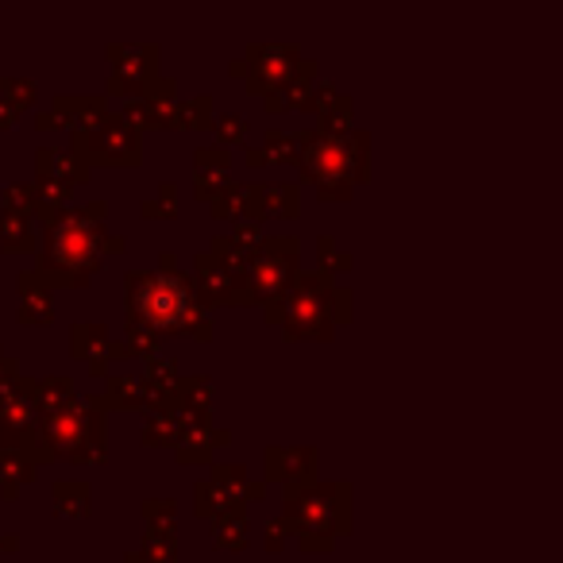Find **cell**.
I'll return each instance as SVG.
<instances>
[{"label": "cell", "instance_id": "cell-2", "mask_svg": "<svg viewBox=\"0 0 563 563\" xmlns=\"http://www.w3.org/2000/svg\"><path fill=\"white\" fill-rule=\"evenodd\" d=\"M51 266L63 263L66 278L74 282V266L86 263V271L97 266V247H93V228L78 217H58L51 224V251H47Z\"/></svg>", "mask_w": 563, "mask_h": 563}, {"label": "cell", "instance_id": "cell-1", "mask_svg": "<svg viewBox=\"0 0 563 563\" xmlns=\"http://www.w3.org/2000/svg\"><path fill=\"white\" fill-rule=\"evenodd\" d=\"M128 313L135 317V329H155V332H194L201 321L189 286L174 278L170 263L166 274H135L128 278Z\"/></svg>", "mask_w": 563, "mask_h": 563}]
</instances>
